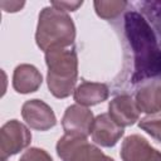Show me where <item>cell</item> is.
I'll return each mask as SVG.
<instances>
[{"label":"cell","instance_id":"obj_15","mask_svg":"<svg viewBox=\"0 0 161 161\" xmlns=\"http://www.w3.org/2000/svg\"><path fill=\"white\" fill-rule=\"evenodd\" d=\"M96 13L99 18L106 20L116 19L128 5L125 0H98L93 3Z\"/></svg>","mask_w":161,"mask_h":161},{"label":"cell","instance_id":"obj_4","mask_svg":"<svg viewBox=\"0 0 161 161\" xmlns=\"http://www.w3.org/2000/svg\"><path fill=\"white\" fill-rule=\"evenodd\" d=\"M31 133L29 128L16 119H10L0 128V158L16 155L30 145Z\"/></svg>","mask_w":161,"mask_h":161},{"label":"cell","instance_id":"obj_21","mask_svg":"<svg viewBox=\"0 0 161 161\" xmlns=\"http://www.w3.org/2000/svg\"><path fill=\"white\" fill-rule=\"evenodd\" d=\"M1 161H6V160H1Z\"/></svg>","mask_w":161,"mask_h":161},{"label":"cell","instance_id":"obj_9","mask_svg":"<svg viewBox=\"0 0 161 161\" xmlns=\"http://www.w3.org/2000/svg\"><path fill=\"white\" fill-rule=\"evenodd\" d=\"M123 127L118 126L108 113L98 114L92 125V140L103 147H113L123 136Z\"/></svg>","mask_w":161,"mask_h":161},{"label":"cell","instance_id":"obj_10","mask_svg":"<svg viewBox=\"0 0 161 161\" xmlns=\"http://www.w3.org/2000/svg\"><path fill=\"white\" fill-rule=\"evenodd\" d=\"M108 114L121 127L132 126L140 118V109L136 101L128 94L114 97L108 104Z\"/></svg>","mask_w":161,"mask_h":161},{"label":"cell","instance_id":"obj_7","mask_svg":"<svg viewBox=\"0 0 161 161\" xmlns=\"http://www.w3.org/2000/svg\"><path fill=\"white\" fill-rule=\"evenodd\" d=\"M94 117L89 108L80 104L69 106L62 118V126L65 133L88 137L91 135Z\"/></svg>","mask_w":161,"mask_h":161},{"label":"cell","instance_id":"obj_16","mask_svg":"<svg viewBox=\"0 0 161 161\" xmlns=\"http://www.w3.org/2000/svg\"><path fill=\"white\" fill-rule=\"evenodd\" d=\"M138 127L146 131L151 137L161 142V114H148L138 122Z\"/></svg>","mask_w":161,"mask_h":161},{"label":"cell","instance_id":"obj_20","mask_svg":"<svg viewBox=\"0 0 161 161\" xmlns=\"http://www.w3.org/2000/svg\"><path fill=\"white\" fill-rule=\"evenodd\" d=\"M106 161H114V160H113V158H111L109 156H107V158H106Z\"/></svg>","mask_w":161,"mask_h":161},{"label":"cell","instance_id":"obj_1","mask_svg":"<svg viewBox=\"0 0 161 161\" xmlns=\"http://www.w3.org/2000/svg\"><path fill=\"white\" fill-rule=\"evenodd\" d=\"M125 39L132 53L130 82L135 86L148 79L161 78V48L146 18L135 10L125 14Z\"/></svg>","mask_w":161,"mask_h":161},{"label":"cell","instance_id":"obj_18","mask_svg":"<svg viewBox=\"0 0 161 161\" xmlns=\"http://www.w3.org/2000/svg\"><path fill=\"white\" fill-rule=\"evenodd\" d=\"M83 4V1H52L50 5L63 10V11H74L77 10L80 5Z\"/></svg>","mask_w":161,"mask_h":161},{"label":"cell","instance_id":"obj_11","mask_svg":"<svg viewBox=\"0 0 161 161\" xmlns=\"http://www.w3.org/2000/svg\"><path fill=\"white\" fill-rule=\"evenodd\" d=\"M43 77L40 72L31 64H20L13 74V87L18 93L26 94L38 91L42 86Z\"/></svg>","mask_w":161,"mask_h":161},{"label":"cell","instance_id":"obj_5","mask_svg":"<svg viewBox=\"0 0 161 161\" xmlns=\"http://www.w3.org/2000/svg\"><path fill=\"white\" fill-rule=\"evenodd\" d=\"M21 116L26 125L36 131H48L57 123V117L45 102L40 99H29L21 107Z\"/></svg>","mask_w":161,"mask_h":161},{"label":"cell","instance_id":"obj_2","mask_svg":"<svg viewBox=\"0 0 161 161\" xmlns=\"http://www.w3.org/2000/svg\"><path fill=\"white\" fill-rule=\"evenodd\" d=\"M74 38L75 26L67 11L52 5L42 9L35 33V42L40 50L67 48L73 44Z\"/></svg>","mask_w":161,"mask_h":161},{"label":"cell","instance_id":"obj_8","mask_svg":"<svg viewBox=\"0 0 161 161\" xmlns=\"http://www.w3.org/2000/svg\"><path fill=\"white\" fill-rule=\"evenodd\" d=\"M122 161H161V152L140 135L127 136L121 146Z\"/></svg>","mask_w":161,"mask_h":161},{"label":"cell","instance_id":"obj_13","mask_svg":"<svg viewBox=\"0 0 161 161\" xmlns=\"http://www.w3.org/2000/svg\"><path fill=\"white\" fill-rule=\"evenodd\" d=\"M136 104L140 112L155 114L161 111V83L143 86L136 93Z\"/></svg>","mask_w":161,"mask_h":161},{"label":"cell","instance_id":"obj_12","mask_svg":"<svg viewBox=\"0 0 161 161\" xmlns=\"http://www.w3.org/2000/svg\"><path fill=\"white\" fill-rule=\"evenodd\" d=\"M109 96V89L104 83L97 82H82L73 93L77 104L89 107L96 106L106 101Z\"/></svg>","mask_w":161,"mask_h":161},{"label":"cell","instance_id":"obj_17","mask_svg":"<svg viewBox=\"0 0 161 161\" xmlns=\"http://www.w3.org/2000/svg\"><path fill=\"white\" fill-rule=\"evenodd\" d=\"M19 161H53V158L45 150L31 147V148H28L21 155Z\"/></svg>","mask_w":161,"mask_h":161},{"label":"cell","instance_id":"obj_6","mask_svg":"<svg viewBox=\"0 0 161 161\" xmlns=\"http://www.w3.org/2000/svg\"><path fill=\"white\" fill-rule=\"evenodd\" d=\"M96 148L97 146L89 143L87 137L68 133L60 137L57 143V153L62 161H88Z\"/></svg>","mask_w":161,"mask_h":161},{"label":"cell","instance_id":"obj_3","mask_svg":"<svg viewBox=\"0 0 161 161\" xmlns=\"http://www.w3.org/2000/svg\"><path fill=\"white\" fill-rule=\"evenodd\" d=\"M48 67L47 83L55 98H67L74 93L78 77V58L75 50L67 48H53L45 52Z\"/></svg>","mask_w":161,"mask_h":161},{"label":"cell","instance_id":"obj_22","mask_svg":"<svg viewBox=\"0 0 161 161\" xmlns=\"http://www.w3.org/2000/svg\"><path fill=\"white\" fill-rule=\"evenodd\" d=\"M160 79H161V78H160Z\"/></svg>","mask_w":161,"mask_h":161},{"label":"cell","instance_id":"obj_14","mask_svg":"<svg viewBox=\"0 0 161 161\" xmlns=\"http://www.w3.org/2000/svg\"><path fill=\"white\" fill-rule=\"evenodd\" d=\"M141 14L146 18L150 25H152L157 40L161 43V0L142 1L138 3Z\"/></svg>","mask_w":161,"mask_h":161},{"label":"cell","instance_id":"obj_19","mask_svg":"<svg viewBox=\"0 0 161 161\" xmlns=\"http://www.w3.org/2000/svg\"><path fill=\"white\" fill-rule=\"evenodd\" d=\"M1 8L6 13H15V11H19L23 6H24V1H1L0 3Z\"/></svg>","mask_w":161,"mask_h":161}]
</instances>
